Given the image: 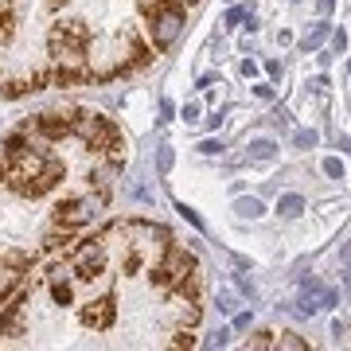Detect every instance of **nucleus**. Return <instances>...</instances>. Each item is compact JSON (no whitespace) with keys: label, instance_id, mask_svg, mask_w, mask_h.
I'll list each match as a JSON object with an SVG mask.
<instances>
[{"label":"nucleus","instance_id":"3","mask_svg":"<svg viewBox=\"0 0 351 351\" xmlns=\"http://www.w3.org/2000/svg\"><path fill=\"white\" fill-rule=\"evenodd\" d=\"M188 274H195V258H191L188 250L172 246V250L164 254V262L152 269V281H156V285H176V281H184Z\"/></svg>","mask_w":351,"mask_h":351},{"label":"nucleus","instance_id":"15","mask_svg":"<svg viewBox=\"0 0 351 351\" xmlns=\"http://www.w3.org/2000/svg\"><path fill=\"white\" fill-rule=\"evenodd\" d=\"M168 168H172V149L160 145V152H156V172H168Z\"/></svg>","mask_w":351,"mask_h":351},{"label":"nucleus","instance_id":"16","mask_svg":"<svg viewBox=\"0 0 351 351\" xmlns=\"http://www.w3.org/2000/svg\"><path fill=\"white\" fill-rule=\"evenodd\" d=\"M176 211L184 215V219H188V223H191V226H195V230H203V219H199V215H195V211H191L188 203H176Z\"/></svg>","mask_w":351,"mask_h":351},{"label":"nucleus","instance_id":"23","mask_svg":"<svg viewBox=\"0 0 351 351\" xmlns=\"http://www.w3.org/2000/svg\"><path fill=\"white\" fill-rule=\"evenodd\" d=\"M8 32H12L8 27V16H0V39H8Z\"/></svg>","mask_w":351,"mask_h":351},{"label":"nucleus","instance_id":"14","mask_svg":"<svg viewBox=\"0 0 351 351\" xmlns=\"http://www.w3.org/2000/svg\"><path fill=\"white\" fill-rule=\"evenodd\" d=\"M328 39V24H316L313 32H308V36H304V47L313 51V47H320V43H324Z\"/></svg>","mask_w":351,"mask_h":351},{"label":"nucleus","instance_id":"18","mask_svg":"<svg viewBox=\"0 0 351 351\" xmlns=\"http://www.w3.org/2000/svg\"><path fill=\"white\" fill-rule=\"evenodd\" d=\"M199 152H207V156H215V152H223V145H219V141H203V145H199Z\"/></svg>","mask_w":351,"mask_h":351},{"label":"nucleus","instance_id":"11","mask_svg":"<svg viewBox=\"0 0 351 351\" xmlns=\"http://www.w3.org/2000/svg\"><path fill=\"white\" fill-rule=\"evenodd\" d=\"M234 211H239L242 219H258L265 207H262V199H239V203H234Z\"/></svg>","mask_w":351,"mask_h":351},{"label":"nucleus","instance_id":"22","mask_svg":"<svg viewBox=\"0 0 351 351\" xmlns=\"http://www.w3.org/2000/svg\"><path fill=\"white\" fill-rule=\"evenodd\" d=\"M242 20H246V16H242L239 8H234V12H226V27H234V24H242Z\"/></svg>","mask_w":351,"mask_h":351},{"label":"nucleus","instance_id":"25","mask_svg":"<svg viewBox=\"0 0 351 351\" xmlns=\"http://www.w3.org/2000/svg\"><path fill=\"white\" fill-rule=\"evenodd\" d=\"M59 4H66V0H47V8H59Z\"/></svg>","mask_w":351,"mask_h":351},{"label":"nucleus","instance_id":"12","mask_svg":"<svg viewBox=\"0 0 351 351\" xmlns=\"http://www.w3.org/2000/svg\"><path fill=\"white\" fill-rule=\"evenodd\" d=\"M51 297H55V304H71V285H66V277H55V281H51Z\"/></svg>","mask_w":351,"mask_h":351},{"label":"nucleus","instance_id":"17","mask_svg":"<svg viewBox=\"0 0 351 351\" xmlns=\"http://www.w3.org/2000/svg\"><path fill=\"white\" fill-rule=\"evenodd\" d=\"M324 172L332 176V180H339V176H343V160H336V156H328V160H324Z\"/></svg>","mask_w":351,"mask_h":351},{"label":"nucleus","instance_id":"26","mask_svg":"<svg viewBox=\"0 0 351 351\" xmlns=\"http://www.w3.org/2000/svg\"><path fill=\"white\" fill-rule=\"evenodd\" d=\"M348 149H351V145H348Z\"/></svg>","mask_w":351,"mask_h":351},{"label":"nucleus","instance_id":"21","mask_svg":"<svg viewBox=\"0 0 351 351\" xmlns=\"http://www.w3.org/2000/svg\"><path fill=\"white\" fill-rule=\"evenodd\" d=\"M297 145H301V149H308V145H316V133H297Z\"/></svg>","mask_w":351,"mask_h":351},{"label":"nucleus","instance_id":"4","mask_svg":"<svg viewBox=\"0 0 351 351\" xmlns=\"http://www.w3.org/2000/svg\"><path fill=\"white\" fill-rule=\"evenodd\" d=\"M78 133H82V141H86V145H94V149H110L113 156H117V149H121L117 129H113L106 117H94V113H86V117L78 121Z\"/></svg>","mask_w":351,"mask_h":351},{"label":"nucleus","instance_id":"9","mask_svg":"<svg viewBox=\"0 0 351 351\" xmlns=\"http://www.w3.org/2000/svg\"><path fill=\"white\" fill-rule=\"evenodd\" d=\"M277 152V145L269 137H262V141H250V149H246V160H269Z\"/></svg>","mask_w":351,"mask_h":351},{"label":"nucleus","instance_id":"13","mask_svg":"<svg viewBox=\"0 0 351 351\" xmlns=\"http://www.w3.org/2000/svg\"><path fill=\"white\" fill-rule=\"evenodd\" d=\"M215 304H219L223 313H234V308H239V297H234L230 289H219V297H215Z\"/></svg>","mask_w":351,"mask_h":351},{"label":"nucleus","instance_id":"2","mask_svg":"<svg viewBox=\"0 0 351 351\" xmlns=\"http://www.w3.org/2000/svg\"><path fill=\"white\" fill-rule=\"evenodd\" d=\"M86 43H90V32L78 20H71V24H59L55 32H51V55L59 59V63H78L82 55H86Z\"/></svg>","mask_w":351,"mask_h":351},{"label":"nucleus","instance_id":"10","mask_svg":"<svg viewBox=\"0 0 351 351\" xmlns=\"http://www.w3.org/2000/svg\"><path fill=\"white\" fill-rule=\"evenodd\" d=\"M301 211H304L301 195H281V199H277V215H285V219H297Z\"/></svg>","mask_w":351,"mask_h":351},{"label":"nucleus","instance_id":"1","mask_svg":"<svg viewBox=\"0 0 351 351\" xmlns=\"http://www.w3.org/2000/svg\"><path fill=\"white\" fill-rule=\"evenodd\" d=\"M180 27H184V12H180V4H168V0H156L149 8V36L156 47H172L176 36H180Z\"/></svg>","mask_w":351,"mask_h":351},{"label":"nucleus","instance_id":"5","mask_svg":"<svg viewBox=\"0 0 351 351\" xmlns=\"http://www.w3.org/2000/svg\"><path fill=\"white\" fill-rule=\"evenodd\" d=\"M98 215V199H90V195H82V199H66L59 203V211H55V223L63 226V230H75V226H86L90 219Z\"/></svg>","mask_w":351,"mask_h":351},{"label":"nucleus","instance_id":"7","mask_svg":"<svg viewBox=\"0 0 351 351\" xmlns=\"http://www.w3.org/2000/svg\"><path fill=\"white\" fill-rule=\"evenodd\" d=\"M82 320H86L90 328H110L113 324V301H110V297L90 301L86 308H82Z\"/></svg>","mask_w":351,"mask_h":351},{"label":"nucleus","instance_id":"8","mask_svg":"<svg viewBox=\"0 0 351 351\" xmlns=\"http://www.w3.org/2000/svg\"><path fill=\"white\" fill-rule=\"evenodd\" d=\"M39 133H47V137H66V133H71V121L59 117V113H43V117H39Z\"/></svg>","mask_w":351,"mask_h":351},{"label":"nucleus","instance_id":"24","mask_svg":"<svg viewBox=\"0 0 351 351\" xmlns=\"http://www.w3.org/2000/svg\"><path fill=\"white\" fill-rule=\"evenodd\" d=\"M332 8H336V0H320V16H328Z\"/></svg>","mask_w":351,"mask_h":351},{"label":"nucleus","instance_id":"19","mask_svg":"<svg viewBox=\"0 0 351 351\" xmlns=\"http://www.w3.org/2000/svg\"><path fill=\"white\" fill-rule=\"evenodd\" d=\"M277 343H281V348H304V339H297V336H281Z\"/></svg>","mask_w":351,"mask_h":351},{"label":"nucleus","instance_id":"6","mask_svg":"<svg viewBox=\"0 0 351 351\" xmlns=\"http://www.w3.org/2000/svg\"><path fill=\"white\" fill-rule=\"evenodd\" d=\"M101 269H106V250H101L98 242H86V246L78 250L75 274L82 277V281H94V277H101Z\"/></svg>","mask_w":351,"mask_h":351},{"label":"nucleus","instance_id":"20","mask_svg":"<svg viewBox=\"0 0 351 351\" xmlns=\"http://www.w3.org/2000/svg\"><path fill=\"white\" fill-rule=\"evenodd\" d=\"M254 94H258L262 101H274V86H254Z\"/></svg>","mask_w":351,"mask_h":351}]
</instances>
